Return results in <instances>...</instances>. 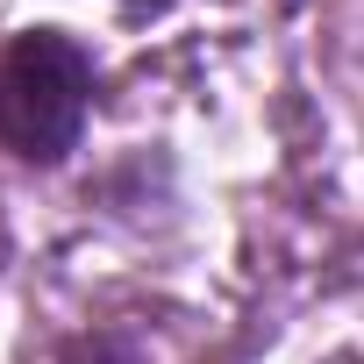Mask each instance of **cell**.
Returning <instances> with one entry per match:
<instances>
[{
	"instance_id": "cell-1",
	"label": "cell",
	"mask_w": 364,
	"mask_h": 364,
	"mask_svg": "<svg viewBox=\"0 0 364 364\" xmlns=\"http://www.w3.org/2000/svg\"><path fill=\"white\" fill-rule=\"evenodd\" d=\"M93 107V58L65 29H29L0 50V143L29 164H58Z\"/></svg>"
},
{
	"instance_id": "cell-2",
	"label": "cell",
	"mask_w": 364,
	"mask_h": 364,
	"mask_svg": "<svg viewBox=\"0 0 364 364\" xmlns=\"http://www.w3.org/2000/svg\"><path fill=\"white\" fill-rule=\"evenodd\" d=\"M150 8H157V0H150Z\"/></svg>"
}]
</instances>
